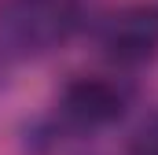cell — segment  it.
<instances>
[{"label":"cell","instance_id":"7a4b0ae2","mask_svg":"<svg viewBox=\"0 0 158 155\" xmlns=\"http://www.w3.org/2000/svg\"><path fill=\"white\" fill-rule=\"evenodd\" d=\"M99 44L121 67L151 63L158 55V4H125V7H118L103 22Z\"/></svg>","mask_w":158,"mask_h":155},{"label":"cell","instance_id":"3957f363","mask_svg":"<svg viewBox=\"0 0 158 155\" xmlns=\"http://www.w3.org/2000/svg\"><path fill=\"white\" fill-rule=\"evenodd\" d=\"M59 107L63 115L70 118L74 126H85V129H99V126H110L118 122L121 111H125V92H121L114 81L107 78H74L63 96H59Z\"/></svg>","mask_w":158,"mask_h":155},{"label":"cell","instance_id":"277c9868","mask_svg":"<svg viewBox=\"0 0 158 155\" xmlns=\"http://www.w3.org/2000/svg\"><path fill=\"white\" fill-rule=\"evenodd\" d=\"M132 155H158V115H151L132 137Z\"/></svg>","mask_w":158,"mask_h":155},{"label":"cell","instance_id":"6da1fadb","mask_svg":"<svg viewBox=\"0 0 158 155\" xmlns=\"http://www.w3.org/2000/svg\"><path fill=\"white\" fill-rule=\"evenodd\" d=\"M77 26V0H4L0 44L15 55H40L59 48Z\"/></svg>","mask_w":158,"mask_h":155}]
</instances>
